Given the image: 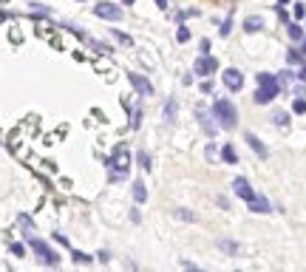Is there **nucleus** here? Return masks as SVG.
Masks as SVG:
<instances>
[{
    "label": "nucleus",
    "mask_w": 306,
    "mask_h": 272,
    "mask_svg": "<svg viewBox=\"0 0 306 272\" xmlns=\"http://www.w3.org/2000/svg\"><path fill=\"white\" fill-rule=\"evenodd\" d=\"M230 29H233V23H230V20H227V23H224V26H221V34H224V37H227V34H230Z\"/></svg>",
    "instance_id": "c9c22d12"
},
{
    "label": "nucleus",
    "mask_w": 306,
    "mask_h": 272,
    "mask_svg": "<svg viewBox=\"0 0 306 272\" xmlns=\"http://www.w3.org/2000/svg\"><path fill=\"white\" fill-rule=\"evenodd\" d=\"M287 60L292 62V66H303V54H300V51H295V49L287 51Z\"/></svg>",
    "instance_id": "aec40b11"
},
{
    "label": "nucleus",
    "mask_w": 306,
    "mask_h": 272,
    "mask_svg": "<svg viewBox=\"0 0 306 272\" xmlns=\"http://www.w3.org/2000/svg\"><path fill=\"white\" fill-rule=\"evenodd\" d=\"M136 156H139V164H142V170H145V173H150V168H153V164H150V156H147L145 151H139V153H136Z\"/></svg>",
    "instance_id": "5701e85b"
},
{
    "label": "nucleus",
    "mask_w": 306,
    "mask_h": 272,
    "mask_svg": "<svg viewBox=\"0 0 306 272\" xmlns=\"http://www.w3.org/2000/svg\"><path fill=\"white\" fill-rule=\"evenodd\" d=\"M261 29H264V20L258 17V14H252V17L244 20V31H250V34H255V31H261Z\"/></svg>",
    "instance_id": "4468645a"
},
{
    "label": "nucleus",
    "mask_w": 306,
    "mask_h": 272,
    "mask_svg": "<svg viewBox=\"0 0 306 272\" xmlns=\"http://www.w3.org/2000/svg\"><path fill=\"white\" fill-rule=\"evenodd\" d=\"M287 31H289V37H292V40H303V29H300V26L287 23Z\"/></svg>",
    "instance_id": "412c9836"
},
{
    "label": "nucleus",
    "mask_w": 306,
    "mask_h": 272,
    "mask_svg": "<svg viewBox=\"0 0 306 272\" xmlns=\"http://www.w3.org/2000/svg\"><path fill=\"white\" fill-rule=\"evenodd\" d=\"M221 79H224V85L230 91H241V88H244V74H241L238 68H227V71L221 74Z\"/></svg>",
    "instance_id": "6e6552de"
},
{
    "label": "nucleus",
    "mask_w": 306,
    "mask_h": 272,
    "mask_svg": "<svg viewBox=\"0 0 306 272\" xmlns=\"http://www.w3.org/2000/svg\"><path fill=\"white\" fill-rule=\"evenodd\" d=\"M199 91H202V94H210V91H213V82H210V79H204V82L199 85Z\"/></svg>",
    "instance_id": "7c9ffc66"
},
{
    "label": "nucleus",
    "mask_w": 306,
    "mask_h": 272,
    "mask_svg": "<svg viewBox=\"0 0 306 272\" xmlns=\"http://www.w3.org/2000/svg\"><path fill=\"white\" fill-rule=\"evenodd\" d=\"M196 119H199V125L204 128V133H207V136H215L218 122H215V116L207 114V108H202V105H199V108H196Z\"/></svg>",
    "instance_id": "0eeeda50"
},
{
    "label": "nucleus",
    "mask_w": 306,
    "mask_h": 272,
    "mask_svg": "<svg viewBox=\"0 0 306 272\" xmlns=\"http://www.w3.org/2000/svg\"><path fill=\"white\" fill-rule=\"evenodd\" d=\"M29 247L34 249V255H37V261H40V264H46V266H57V264H60V255H57L54 249L43 241V238L29 236Z\"/></svg>",
    "instance_id": "20e7f679"
},
{
    "label": "nucleus",
    "mask_w": 306,
    "mask_h": 272,
    "mask_svg": "<svg viewBox=\"0 0 306 272\" xmlns=\"http://www.w3.org/2000/svg\"><path fill=\"white\" fill-rule=\"evenodd\" d=\"M233 190H235V196H241L244 201H250L252 196H255V193H252V187H250V181H247L244 176H238V179L233 181Z\"/></svg>",
    "instance_id": "9b49d317"
},
{
    "label": "nucleus",
    "mask_w": 306,
    "mask_h": 272,
    "mask_svg": "<svg viewBox=\"0 0 306 272\" xmlns=\"http://www.w3.org/2000/svg\"><path fill=\"white\" fill-rule=\"evenodd\" d=\"M221 159H224L227 164H235V162H238V156H235V148H233V145H224V148H221Z\"/></svg>",
    "instance_id": "2eb2a0df"
},
{
    "label": "nucleus",
    "mask_w": 306,
    "mask_h": 272,
    "mask_svg": "<svg viewBox=\"0 0 306 272\" xmlns=\"http://www.w3.org/2000/svg\"><path fill=\"white\" fill-rule=\"evenodd\" d=\"M176 40H179V43H187V40H190V31L184 29V26H179V31H176Z\"/></svg>",
    "instance_id": "c85d7f7f"
},
{
    "label": "nucleus",
    "mask_w": 306,
    "mask_h": 272,
    "mask_svg": "<svg viewBox=\"0 0 306 272\" xmlns=\"http://www.w3.org/2000/svg\"><path fill=\"white\" fill-rule=\"evenodd\" d=\"M258 85L261 88L255 91V102L258 105H267L281 94V85H278V77L275 74H258Z\"/></svg>",
    "instance_id": "7ed1b4c3"
},
{
    "label": "nucleus",
    "mask_w": 306,
    "mask_h": 272,
    "mask_svg": "<svg viewBox=\"0 0 306 272\" xmlns=\"http://www.w3.org/2000/svg\"><path fill=\"white\" fill-rule=\"evenodd\" d=\"M247 207H250L252 213H270V210H272V204L267 201V196H258V193L252 196L250 201H247Z\"/></svg>",
    "instance_id": "f8f14e48"
},
{
    "label": "nucleus",
    "mask_w": 306,
    "mask_h": 272,
    "mask_svg": "<svg viewBox=\"0 0 306 272\" xmlns=\"http://www.w3.org/2000/svg\"><path fill=\"white\" fill-rule=\"evenodd\" d=\"M128 82L134 85L136 91H139L142 97L153 94V85H150V79H147V77H142V74H136V71H128Z\"/></svg>",
    "instance_id": "1a4fd4ad"
},
{
    "label": "nucleus",
    "mask_w": 306,
    "mask_h": 272,
    "mask_svg": "<svg viewBox=\"0 0 306 272\" xmlns=\"http://www.w3.org/2000/svg\"><path fill=\"white\" fill-rule=\"evenodd\" d=\"M17 221H20V227H23L26 233H31V227H34V224H31V216H26V213H20V216H17Z\"/></svg>",
    "instance_id": "b1692460"
},
{
    "label": "nucleus",
    "mask_w": 306,
    "mask_h": 272,
    "mask_svg": "<svg viewBox=\"0 0 306 272\" xmlns=\"http://www.w3.org/2000/svg\"><path fill=\"white\" fill-rule=\"evenodd\" d=\"M295 17H306V6H303V3H298V6H295Z\"/></svg>",
    "instance_id": "2f4dec72"
},
{
    "label": "nucleus",
    "mask_w": 306,
    "mask_h": 272,
    "mask_svg": "<svg viewBox=\"0 0 306 272\" xmlns=\"http://www.w3.org/2000/svg\"><path fill=\"white\" fill-rule=\"evenodd\" d=\"M204 156H207V162H215V159H218V151H215L213 145H207V151H204Z\"/></svg>",
    "instance_id": "c756f323"
},
{
    "label": "nucleus",
    "mask_w": 306,
    "mask_h": 272,
    "mask_svg": "<svg viewBox=\"0 0 306 272\" xmlns=\"http://www.w3.org/2000/svg\"><path fill=\"white\" fill-rule=\"evenodd\" d=\"M94 14L102 17V20H122V9H119L117 3H108V0H105V3H97V6H94Z\"/></svg>",
    "instance_id": "39448f33"
},
{
    "label": "nucleus",
    "mask_w": 306,
    "mask_h": 272,
    "mask_svg": "<svg viewBox=\"0 0 306 272\" xmlns=\"http://www.w3.org/2000/svg\"><path fill=\"white\" fill-rule=\"evenodd\" d=\"M215 68H218V60L210 54H202L196 60V66H193V71H196L199 77H210V74H215Z\"/></svg>",
    "instance_id": "423d86ee"
},
{
    "label": "nucleus",
    "mask_w": 306,
    "mask_h": 272,
    "mask_svg": "<svg viewBox=\"0 0 306 272\" xmlns=\"http://www.w3.org/2000/svg\"><path fill=\"white\" fill-rule=\"evenodd\" d=\"M54 238H57V241H60V244H62V247H68V238H65V236H62V233H54Z\"/></svg>",
    "instance_id": "f704fd0d"
},
{
    "label": "nucleus",
    "mask_w": 306,
    "mask_h": 272,
    "mask_svg": "<svg viewBox=\"0 0 306 272\" xmlns=\"http://www.w3.org/2000/svg\"><path fill=\"white\" fill-rule=\"evenodd\" d=\"M111 37H114V40H119L122 46H130V43H134V40H130V34H125V31H119V29L111 31Z\"/></svg>",
    "instance_id": "6ab92c4d"
},
{
    "label": "nucleus",
    "mask_w": 306,
    "mask_h": 272,
    "mask_svg": "<svg viewBox=\"0 0 306 272\" xmlns=\"http://www.w3.org/2000/svg\"><path fill=\"white\" fill-rule=\"evenodd\" d=\"M213 116H215V122H218L221 128H227V131H233V128L238 125V111H235V105L230 102V99H215L213 102Z\"/></svg>",
    "instance_id": "f03ea898"
},
{
    "label": "nucleus",
    "mask_w": 306,
    "mask_h": 272,
    "mask_svg": "<svg viewBox=\"0 0 306 272\" xmlns=\"http://www.w3.org/2000/svg\"><path fill=\"white\" fill-rule=\"evenodd\" d=\"M283 3H289V0H278V6H283Z\"/></svg>",
    "instance_id": "37998d69"
},
{
    "label": "nucleus",
    "mask_w": 306,
    "mask_h": 272,
    "mask_svg": "<svg viewBox=\"0 0 306 272\" xmlns=\"http://www.w3.org/2000/svg\"><path fill=\"white\" fill-rule=\"evenodd\" d=\"M128 173H130V151L125 145H119L108 156V176H111V181H122Z\"/></svg>",
    "instance_id": "f257e3e1"
},
{
    "label": "nucleus",
    "mask_w": 306,
    "mask_h": 272,
    "mask_svg": "<svg viewBox=\"0 0 306 272\" xmlns=\"http://www.w3.org/2000/svg\"><path fill=\"white\" fill-rule=\"evenodd\" d=\"M199 49H202V54H210V40H202V46H199Z\"/></svg>",
    "instance_id": "473e14b6"
},
{
    "label": "nucleus",
    "mask_w": 306,
    "mask_h": 272,
    "mask_svg": "<svg viewBox=\"0 0 306 272\" xmlns=\"http://www.w3.org/2000/svg\"><path fill=\"white\" fill-rule=\"evenodd\" d=\"M122 3H125V6H134V0H122Z\"/></svg>",
    "instance_id": "a19ab883"
},
{
    "label": "nucleus",
    "mask_w": 306,
    "mask_h": 272,
    "mask_svg": "<svg viewBox=\"0 0 306 272\" xmlns=\"http://www.w3.org/2000/svg\"><path fill=\"white\" fill-rule=\"evenodd\" d=\"M300 79H303V82H306V62H303V66H300Z\"/></svg>",
    "instance_id": "58836bf2"
},
{
    "label": "nucleus",
    "mask_w": 306,
    "mask_h": 272,
    "mask_svg": "<svg viewBox=\"0 0 306 272\" xmlns=\"http://www.w3.org/2000/svg\"><path fill=\"white\" fill-rule=\"evenodd\" d=\"M176 218H182V221H196V216L190 210H176Z\"/></svg>",
    "instance_id": "cd10ccee"
},
{
    "label": "nucleus",
    "mask_w": 306,
    "mask_h": 272,
    "mask_svg": "<svg viewBox=\"0 0 306 272\" xmlns=\"http://www.w3.org/2000/svg\"><path fill=\"white\" fill-rule=\"evenodd\" d=\"M97 258H99V261H111V253H108V249H102V253H99Z\"/></svg>",
    "instance_id": "4c0bfd02"
},
{
    "label": "nucleus",
    "mask_w": 306,
    "mask_h": 272,
    "mask_svg": "<svg viewBox=\"0 0 306 272\" xmlns=\"http://www.w3.org/2000/svg\"><path fill=\"white\" fill-rule=\"evenodd\" d=\"M80 3H82V0H80Z\"/></svg>",
    "instance_id": "49530a36"
},
{
    "label": "nucleus",
    "mask_w": 306,
    "mask_h": 272,
    "mask_svg": "<svg viewBox=\"0 0 306 272\" xmlns=\"http://www.w3.org/2000/svg\"><path fill=\"white\" fill-rule=\"evenodd\" d=\"M3 20H6V14H3V12H0V23H3Z\"/></svg>",
    "instance_id": "79ce46f5"
},
{
    "label": "nucleus",
    "mask_w": 306,
    "mask_h": 272,
    "mask_svg": "<svg viewBox=\"0 0 306 272\" xmlns=\"http://www.w3.org/2000/svg\"><path fill=\"white\" fill-rule=\"evenodd\" d=\"M244 139H247V145H250L252 151H255V156H258V159H270V148L264 145V142L258 139L255 133H244Z\"/></svg>",
    "instance_id": "9d476101"
},
{
    "label": "nucleus",
    "mask_w": 306,
    "mask_h": 272,
    "mask_svg": "<svg viewBox=\"0 0 306 272\" xmlns=\"http://www.w3.org/2000/svg\"><path fill=\"white\" fill-rule=\"evenodd\" d=\"M218 247H221V253H227V255H238V244L235 241H218Z\"/></svg>",
    "instance_id": "f3484780"
},
{
    "label": "nucleus",
    "mask_w": 306,
    "mask_h": 272,
    "mask_svg": "<svg viewBox=\"0 0 306 272\" xmlns=\"http://www.w3.org/2000/svg\"><path fill=\"white\" fill-rule=\"evenodd\" d=\"M130 221H134V224H139V221H142V216H139V210H130Z\"/></svg>",
    "instance_id": "72a5a7b5"
},
{
    "label": "nucleus",
    "mask_w": 306,
    "mask_h": 272,
    "mask_svg": "<svg viewBox=\"0 0 306 272\" xmlns=\"http://www.w3.org/2000/svg\"><path fill=\"white\" fill-rule=\"evenodd\" d=\"M156 6H159V9H167V0H156Z\"/></svg>",
    "instance_id": "ea45409f"
},
{
    "label": "nucleus",
    "mask_w": 306,
    "mask_h": 272,
    "mask_svg": "<svg viewBox=\"0 0 306 272\" xmlns=\"http://www.w3.org/2000/svg\"><path fill=\"white\" fill-rule=\"evenodd\" d=\"M9 249H12V255H17V258H23V255H26V247H23V244H20V241H14V244H12V247H9Z\"/></svg>",
    "instance_id": "bb28decb"
},
{
    "label": "nucleus",
    "mask_w": 306,
    "mask_h": 272,
    "mask_svg": "<svg viewBox=\"0 0 306 272\" xmlns=\"http://www.w3.org/2000/svg\"><path fill=\"white\" fill-rule=\"evenodd\" d=\"M292 82H295L292 71H281V74H278V85H281V88H283V85H292Z\"/></svg>",
    "instance_id": "4be33fe9"
},
{
    "label": "nucleus",
    "mask_w": 306,
    "mask_h": 272,
    "mask_svg": "<svg viewBox=\"0 0 306 272\" xmlns=\"http://www.w3.org/2000/svg\"><path fill=\"white\" fill-rule=\"evenodd\" d=\"M176 111H179V105H176V99H167V105H165V119L167 122H173V119H176Z\"/></svg>",
    "instance_id": "dca6fc26"
},
{
    "label": "nucleus",
    "mask_w": 306,
    "mask_h": 272,
    "mask_svg": "<svg viewBox=\"0 0 306 272\" xmlns=\"http://www.w3.org/2000/svg\"><path fill=\"white\" fill-rule=\"evenodd\" d=\"M130 190H134V201H136V204H145V201H147V190H145V181H142V179H136Z\"/></svg>",
    "instance_id": "ddd939ff"
},
{
    "label": "nucleus",
    "mask_w": 306,
    "mask_h": 272,
    "mask_svg": "<svg viewBox=\"0 0 306 272\" xmlns=\"http://www.w3.org/2000/svg\"><path fill=\"white\" fill-rule=\"evenodd\" d=\"M71 258H74V264H91V255H85V253H77V249L71 253Z\"/></svg>",
    "instance_id": "393cba45"
},
{
    "label": "nucleus",
    "mask_w": 306,
    "mask_h": 272,
    "mask_svg": "<svg viewBox=\"0 0 306 272\" xmlns=\"http://www.w3.org/2000/svg\"><path fill=\"white\" fill-rule=\"evenodd\" d=\"M272 122H275L278 128H287L289 125V114L287 111H275V114H272Z\"/></svg>",
    "instance_id": "a211bd4d"
},
{
    "label": "nucleus",
    "mask_w": 306,
    "mask_h": 272,
    "mask_svg": "<svg viewBox=\"0 0 306 272\" xmlns=\"http://www.w3.org/2000/svg\"><path fill=\"white\" fill-rule=\"evenodd\" d=\"M303 54H306V40H303Z\"/></svg>",
    "instance_id": "c03bdc74"
},
{
    "label": "nucleus",
    "mask_w": 306,
    "mask_h": 272,
    "mask_svg": "<svg viewBox=\"0 0 306 272\" xmlns=\"http://www.w3.org/2000/svg\"><path fill=\"white\" fill-rule=\"evenodd\" d=\"M218 207H221V210H227V207H230V201H227L224 196H218Z\"/></svg>",
    "instance_id": "e433bc0d"
},
{
    "label": "nucleus",
    "mask_w": 306,
    "mask_h": 272,
    "mask_svg": "<svg viewBox=\"0 0 306 272\" xmlns=\"http://www.w3.org/2000/svg\"><path fill=\"white\" fill-rule=\"evenodd\" d=\"M0 3H6V0H0Z\"/></svg>",
    "instance_id": "a18cd8bd"
},
{
    "label": "nucleus",
    "mask_w": 306,
    "mask_h": 272,
    "mask_svg": "<svg viewBox=\"0 0 306 272\" xmlns=\"http://www.w3.org/2000/svg\"><path fill=\"white\" fill-rule=\"evenodd\" d=\"M292 111H295V114H306V99H303V97H295Z\"/></svg>",
    "instance_id": "a878e982"
}]
</instances>
